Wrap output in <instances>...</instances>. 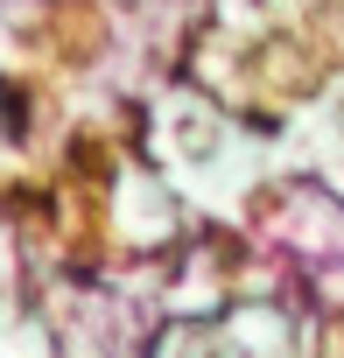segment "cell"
Segmentation results:
<instances>
[{"mask_svg":"<svg viewBox=\"0 0 344 358\" xmlns=\"http://www.w3.org/2000/svg\"><path fill=\"white\" fill-rule=\"evenodd\" d=\"M197 358H218V351H197Z\"/></svg>","mask_w":344,"mask_h":358,"instance_id":"obj_1","label":"cell"}]
</instances>
